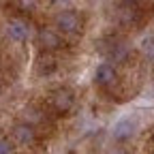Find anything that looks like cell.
I'll list each match as a JSON object with an SVG mask.
<instances>
[{
	"label": "cell",
	"instance_id": "9c48e42d",
	"mask_svg": "<svg viewBox=\"0 0 154 154\" xmlns=\"http://www.w3.org/2000/svg\"><path fill=\"white\" fill-rule=\"evenodd\" d=\"M0 154H13V146L7 139H0Z\"/></svg>",
	"mask_w": 154,
	"mask_h": 154
},
{
	"label": "cell",
	"instance_id": "3957f363",
	"mask_svg": "<svg viewBox=\"0 0 154 154\" xmlns=\"http://www.w3.org/2000/svg\"><path fill=\"white\" fill-rule=\"evenodd\" d=\"M116 79H118V73H116V69L111 64H107V62H103L99 69H96V73H94V82L99 86H103V88L113 86Z\"/></svg>",
	"mask_w": 154,
	"mask_h": 154
},
{
	"label": "cell",
	"instance_id": "8fae6325",
	"mask_svg": "<svg viewBox=\"0 0 154 154\" xmlns=\"http://www.w3.org/2000/svg\"><path fill=\"white\" fill-rule=\"evenodd\" d=\"M120 2H122V5H126V7H133V5H137L139 0H120Z\"/></svg>",
	"mask_w": 154,
	"mask_h": 154
},
{
	"label": "cell",
	"instance_id": "7c38bea8",
	"mask_svg": "<svg viewBox=\"0 0 154 154\" xmlns=\"http://www.w3.org/2000/svg\"><path fill=\"white\" fill-rule=\"evenodd\" d=\"M54 2H56V5H69L71 0H54Z\"/></svg>",
	"mask_w": 154,
	"mask_h": 154
},
{
	"label": "cell",
	"instance_id": "ba28073f",
	"mask_svg": "<svg viewBox=\"0 0 154 154\" xmlns=\"http://www.w3.org/2000/svg\"><path fill=\"white\" fill-rule=\"evenodd\" d=\"M133 133H135V122L131 118H122L118 124L113 126V137L116 139H126V137H131Z\"/></svg>",
	"mask_w": 154,
	"mask_h": 154
},
{
	"label": "cell",
	"instance_id": "6da1fadb",
	"mask_svg": "<svg viewBox=\"0 0 154 154\" xmlns=\"http://www.w3.org/2000/svg\"><path fill=\"white\" fill-rule=\"evenodd\" d=\"M56 28H58V32L75 34V32L82 30V17L75 11H62V13L56 15Z\"/></svg>",
	"mask_w": 154,
	"mask_h": 154
},
{
	"label": "cell",
	"instance_id": "7a4b0ae2",
	"mask_svg": "<svg viewBox=\"0 0 154 154\" xmlns=\"http://www.w3.org/2000/svg\"><path fill=\"white\" fill-rule=\"evenodd\" d=\"M51 103H54V109L58 113H66L75 105V96H73V92L69 88H60V90H56L51 94Z\"/></svg>",
	"mask_w": 154,
	"mask_h": 154
},
{
	"label": "cell",
	"instance_id": "5b68a950",
	"mask_svg": "<svg viewBox=\"0 0 154 154\" xmlns=\"http://www.w3.org/2000/svg\"><path fill=\"white\" fill-rule=\"evenodd\" d=\"M7 34L11 36V41H26L28 34H30V28L22 19H11L7 24Z\"/></svg>",
	"mask_w": 154,
	"mask_h": 154
},
{
	"label": "cell",
	"instance_id": "8992f818",
	"mask_svg": "<svg viewBox=\"0 0 154 154\" xmlns=\"http://www.w3.org/2000/svg\"><path fill=\"white\" fill-rule=\"evenodd\" d=\"M13 137H15L17 143L30 146V143H34V139H36V133H34V128H32L28 122H24V124H17V126L13 128Z\"/></svg>",
	"mask_w": 154,
	"mask_h": 154
},
{
	"label": "cell",
	"instance_id": "277c9868",
	"mask_svg": "<svg viewBox=\"0 0 154 154\" xmlns=\"http://www.w3.org/2000/svg\"><path fill=\"white\" fill-rule=\"evenodd\" d=\"M38 45L45 47V49H58V47L62 45L60 32L51 30V28H43L41 32H38Z\"/></svg>",
	"mask_w": 154,
	"mask_h": 154
},
{
	"label": "cell",
	"instance_id": "52a82bcc",
	"mask_svg": "<svg viewBox=\"0 0 154 154\" xmlns=\"http://www.w3.org/2000/svg\"><path fill=\"white\" fill-rule=\"evenodd\" d=\"M107 58L113 62H124L126 60V56H128V45L126 43H120V41H113L109 49H105Z\"/></svg>",
	"mask_w": 154,
	"mask_h": 154
},
{
	"label": "cell",
	"instance_id": "30bf717a",
	"mask_svg": "<svg viewBox=\"0 0 154 154\" xmlns=\"http://www.w3.org/2000/svg\"><path fill=\"white\" fill-rule=\"evenodd\" d=\"M143 51H146L150 58H154V38H148V41L143 43Z\"/></svg>",
	"mask_w": 154,
	"mask_h": 154
}]
</instances>
